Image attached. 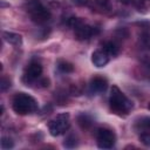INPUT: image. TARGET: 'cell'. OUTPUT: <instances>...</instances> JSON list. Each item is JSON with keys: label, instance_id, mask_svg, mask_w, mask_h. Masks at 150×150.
<instances>
[{"label": "cell", "instance_id": "6da1fadb", "mask_svg": "<svg viewBox=\"0 0 150 150\" xmlns=\"http://www.w3.org/2000/svg\"><path fill=\"white\" fill-rule=\"evenodd\" d=\"M109 103L111 110L118 115H127L132 109V102L116 86H112L111 88Z\"/></svg>", "mask_w": 150, "mask_h": 150}, {"label": "cell", "instance_id": "7a4b0ae2", "mask_svg": "<svg viewBox=\"0 0 150 150\" xmlns=\"http://www.w3.org/2000/svg\"><path fill=\"white\" fill-rule=\"evenodd\" d=\"M13 110L19 115H27L38 110V102L26 93H18L13 97Z\"/></svg>", "mask_w": 150, "mask_h": 150}, {"label": "cell", "instance_id": "3957f363", "mask_svg": "<svg viewBox=\"0 0 150 150\" xmlns=\"http://www.w3.org/2000/svg\"><path fill=\"white\" fill-rule=\"evenodd\" d=\"M25 7L32 21H34L35 23L41 25L50 19V12L39 0H27Z\"/></svg>", "mask_w": 150, "mask_h": 150}, {"label": "cell", "instance_id": "277c9868", "mask_svg": "<svg viewBox=\"0 0 150 150\" xmlns=\"http://www.w3.org/2000/svg\"><path fill=\"white\" fill-rule=\"evenodd\" d=\"M69 114L68 112H62L56 115V117H54L52 121H49L48 123V129L52 136L56 137L62 135L63 132H66L69 128Z\"/></svg>", "mask_w": 150, "mask_h": 150}, {"label": "cell", "instance_id": "5b68a950", "mask_svg": "<svg viewBox=\"0 0 150 150\" xmlns=\"http://www.w3.org/2000/svg\"><path fill=\"white\" fill-rule=\"evenodd\" d=\"M115 141H116V136L111 130L105 129V128H101V129L97 130L96 142H97L98 148H101V149H110V148L114 146Z\"/></svg>", "mask_w": 150, "mask_h": 150}, {"label": "cell", "instance_id": "8992f818", "mask_svg": "<svg viewBox=\"0 0 150 150\" xmlns=\"http://www.w3.org/2000/svg\"><path fill=\"white\" fill-rule=\"evenodd\" d=\"M75 30V38L80 41H83V40H88L89 38H91L93 35H95L98 30L95 28V27H91V26H88L83 22H81L77 27L74 28Z\"/></svg>", "mask_w": 150, "mask_h": 150}, {"label": "cell", "instance_id": "52a82bcc", "mask_svg": "<svg viewBox=\"0 0 150 150\" xmlns=\"http://www.w3.org/2000/svg\"><path fill=\"white\" fill-rule=\"evenodd\" d=\"M86 5L90 7L93 11L100 12V13H107L111 8L110 0H87Z\"/></svg>", "mask_w": 150, "mask_h": 150}, {"label": "cell", "instance_id": "ba28073f", "mask_svg": "<svg viewBox=\"0 0 150 150\" xmlns=\"http://www.w3.org/2000/svg\"><path fill=\"white\" fill-rule=\"evenodd\" d=\"M108 87V83H107V80L103 79V77H100V76H96L94 79H91L90 83H89V88H90V91L94 93V94H98V93H103Z\"/></svg>", "mask_w": 150, "mask_h": 150}, {"label": "cell", "instance_id": "9c48e42d", "mask_svg": "<svg viewBox=\"0 0 150 150\" xmlns=\"http://www.w3.org/2000/svg\"><path fill=\"white\" fill-rule=\"evenodd\" d=\"M42 74V66L36 62V61H33L28 64L27 67V70H26V77L29 80V81H33V80H36L38 77H40V75Z\"/></svg>", "mask_w": 150, "mask_h": 150}, {"label": "cell", "instance_id": "30bf717a", "mask_svg": "<svg viewBox=\"0 0 150 150\" xmlns=\"http://www.w3.org/2000/svg\"><path fill=\"white\" fill-rule=\"evenodd\" d=\"M109 61V56L103 50H95L91 54V62L96 67H104Z\"/></svg>", "mask_w": 150, "mask_h": 150}, {"label": "cell", "instance_id": "8fae6325", "mask_svg": "<svg viewBox=\"0 0 150 150\" xmlns=\"http://www.w3.org/2000/svg\"><path fill=\"white\" fill-rule=\"evenodd\" d=\"M2 38L5 39V41H7L8 43L14 45V46H20L22 43V36L20 34L13 33V32H4Z\"/></svg>", "mask_w": 150, "mask_h": 150}, {"label": "cell", "instance_id": "7c38bea8", "mask_svg": "<svg viewBox=\"0 0 150 150\" xmlns=\"http://www.w3.org/2000/svg\"><path fill=\"white\" fill-rule=\"evenodd\" d=\"M102 48H103V52L108 56H116L118 54V52H120V47L115 42H112V41L104 42L103 46H102Z\"/></svg>", "mask_w": 150, "mask_h": 150}, {"label": "cell", "instance_id": "4fadbf2b", "mask_svg": "<svg viewBox=\"0 0 150 150\" xmlns=\"http://www.w3.org/2000/svg\"><path fill=\"white\" fill-rule=\"evenodd\" d=\"M77 123H79V125H80L82 129H88V128L91 127L93 120H91V117H90L89 115H87V114H80V115L77 116Z\"/></svg>", "mask_w": 150, "mask_h": 150}, {"label": "cell", "instance_id": "5bb4252c", "mask_svg": "<svg viewBox=\"0 0 150 150\" xmlns=\"http://www.w3.org/2000/svg\"><path fill=\"white\" fill-rule=\"evenodd\" d=\"M57 68H59L60 71L66 73V74L67 73H71L74 70V66L71 63H69L68 61H63V60H60L57 62Z\"/></svg>", "mask_w": 150, "mask_h": 150}, {"label": "cell", "instance_id": "9a60e30c", "mask_svg": "<svg viewBox=\"0 0 150 150\" xmlns=\"http://www.w3.org/2000/svg\"><path fill=\"white\" fill-rule=\"evenodd\" d=\"M76 144H77L76 137H75L74 135H69V136L66 138L64 143H63V145H64L66 148H74V146H76Z\"/></svg>", "mask_w": 150, "mask_h": 150}, {"label": "cell", "instance_id": "2e32d148", "mask_svg": "<svg viewBox=\"0 0 150 150\" xmlns=\"http://www.w3.org/2000/svg\"><path fill=\"white\" fill-rule=\"evenodd\" d=\"M13 145H14V143L9 137H2L1 138V148L2 149H9Z\"/></svg>", "mask_w": 150, "mask_h": 150}, {"label": "cell", "instance_id": "e0dca14e", "mask_svg": "<svg viewBox=\"0 0 150 150\" xmlns=\"http://www.w3.org/2000/svg\"><path fill=\"white\" fill-rule=\"evenodd\" d=\"M9 86H11V82L7 79L2 77L1 79V82H0V89H1V91H5L7 88H9Z\"/></svg>", "mask_w": 150, "mask_h": 150}, {"label": "cell", "instance_id": "ac0fdd59", "mask_svg": "<svg viewBox=\"0 0 150 150\" xmlns=\"http://www.w3.org/2000/svg\"><path fill=\"white\" fill-rule=\"evenodd\" d=\"M73 1L76 5H86L87 4V0H73Z\"/></svg>", "mask_w": 150, "mask_h": 150}, {"label": "cell", "instance_id": "d6986e66", "mask_svg": "<svg viewBox=\"0 0 150 150\" xmlns=\"http://www.w3.org/2000/svg\"><path fill=\"white\" fill-rule=\"evenodd\" d=\"M148 109H150V103H149V105H148Z\"/></svg>", "mask_w": 150, "mask_h": 150}]
</instances>
